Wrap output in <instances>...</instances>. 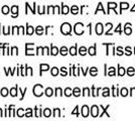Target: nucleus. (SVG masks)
<instances>
[{
  "label": "nucleus",
  "instance_id": "obj_54",
  "mask_svg": "<svg viewBox=\"0 0 135 121\" xmlns=\"http://www.w3.org/2000/svg\"><path fill=\"white\" fill-rule=\"evenodd\" d=\"M78 109H79V106H76L75 110H74L73 112H72V114H73V115H75V114H76L77 116L79 115V111H78Z\"/></svg>",
  "mask_w": 135,
  "mask_h": 121
},
{
  "label": "nucleus",
  "instance_id": "obj_51",
  "mask_svg": "<svg viewBox=\"0 0 135 121\" xmlns=\"http://www.w3.org/2000/svg\"><path fill=\"white\" fill-rule=\"evenodd\" d=\"M115 32H118L119 35H121V23H119L117 25V27L115 29Z\"/></svg>",
  "mask_w": 135,
  "mask_h": 121
},
{
  "label": "nucleus",
  "instance_id": "obj_48",
  "mask_svg": "<svg viewBox=\"0 0 135 121\" xmlns=\"http://www.w3.org/2000/svg\"><path fill=\"white\" fill-rule=\"evenodd\" d=\"M125 54H126L127 56H131V55H132V51H131V47H130V46H127V47L125 49Z\"/></svg>",
  "mask_w": 135,
  "mask_h": 121
},
{
  "label": "nucleus",
  "instance_id": "obj_25",
  "mask_svg": "<svg viewBox=\"0 0 135 121\" xmlns=\"http://www.w3.org/2000/svg\"><path fill=\"white\" fill-rule=\"evenodd\" d=\"M88 52V50L85 47V46H81L80 47V50H79V54L81 55V56H85L86 54Z\"/></svg>",
  "mask_w": 135,
  "mask_h": 121
},
{
  "label": "nucleus",
  "instance_id": "obj_57",
  "mask_svg": "<svg viewBox=\"0 0 135 121\" xmlns=\"http://www.w3.org/2000/svg\"><path fill=\"white\" fill-rule=\"evenodd\" d=\"M44 49H45V54H46V55H51V52H50L49 47H46V46H45Z\"/></svg>",
  "mask_w": 135,
  "mask_h": 121
},
{
  "label": "nucleus",
  "instance_id": "obj_21",
  "mask_svg": "<svg viewBox=\"0 0 135 121\" xmlns=\"http://www.w3.org/2000/svg\"><path fill=\"white\" fill-rule=\"evenodd\" d=\"M125 74H126V70H125V68L118 66V75L119 76H124Z\"/></svg>",
  "mask_w": 135,
  "mask_h": 121
},
{
  "label": "nucleus",
  "instance_id": "obj_52",
  "mask_svg": "<svg viewBox=\"0 0 135 121\" xmlns=\"http://www.w3.org/2000/svg\"><path fill=\"white\" fill-rule=\"evenodd\" d=\"M54 8H55V6H49L46 13H54Z\"/></svg>",
  "mask_w": 135,
  "mask_h": 121
},
{
  "label": "nucleus",
  "instance_id": "obj_47",
  "mask_svg": "<svg viewBox=\"0 0 135 121\" xmlns=\"http://www.w3.org/2000/svg\"><path fill=\"white\" fill-rule=\"evenodd\" d=\"M17 116H18V117H23V116H24L22 108H19V109L17 110Z\"/></svg>",
  "mask_w": 135,
  "mask_h": 121
},
{
  "label": "nucleus",
  "instance_id": "obj_55",
  "mask_svg": "<svg viewBox=\"0 0 135 121\" xmlns=\"http://www.w3.org/2000/svg\"><path fill=\"white\" fill-rule=\"evenodd\" d=\"M54 13H60V6H55L54 8Z\"/></svg>",
  "mask_w": 135,
  "mask_h": 121
},
{
  "label": "nucleus",
  "instance_id": "obj_6",
  "mask_svg": "<svg viewBox=\"0 0 135 121\" xmlns=\"http://www.w3.org/2000/svg\"><path fill=\"white\" fill-rule=\"evenodd\" d=\"M96 33L98 35H101L103 32H104V25L102 23H97L96 24Z\"/></svg>",
  "mask_w": 135,
  "mask_h": 121
},
{
  "label": "nucleus",
  "instance_id": "obj_30",
  "mask_svg": "<svg viewBox=\"0 0 135 121\" xmlns=\"http://www.w3.org/2000/svg\"><path fill=\"white\" fill-rule=\"evenodd\" d=\"M102 95H103V97H108V96H110V89H109V88H104Z\"/></svg>",
  "mask_w": 135,
  "mask_h": 121
},
{
  "label": "nucleus",
  "instance_id": "obj_40",
  "mask_svg": "<svg viewBox=\"0 0 135 121\" xmlns=\"http://www.w3.org/2000/svg\"><path fill=\"white\" fill-rule=\"evenodd\" d=\"M83 95H84V96H91L90 89H89V88H84V89H83Z\"/></svg>",
  "mask_w": 135,
  "mask_h": 121
},
{
  "label": "nucleus",
  "instance_id": "obj_60",
  "mask_svg": "<svg viewBox=\"0 0 135 121\" xmlns=\"http://www.w3.org/2000/svg\"><path fill=\"white\" fill-rule=\"evenodd\" d=\"M82 71H83V74H84V76H86V75H87V70L82 69Z\"/></svg>",
  "mask_w": 135,
  "mask_h": 121
},
{
  "label": "nucleus",
  "instance_id": "obj_27",
  "mask_svg": "<svg viewBox=\"0 0 135 121\" xmlns=\"http://www.w3.org/2000/svg\"><path fill=\"white\" fill-rule=\"evenodd\" d=\"M118 92H119V90H118V88L116 86H113L112 87V96L113 97H117L118 96Z\"/></svg>",
  "mask_w": 135,
  "mask_h": 121
},
{
  "label": "nucleus",
  "instance_id": "obj_50",
  "mask_svg": "<svg viewBox=\"0 0 135 121\" xmlns=\"http://www.w3.org/2000/svg\"><path fill=\"white\" fill-rule=\"evenodd\" d=\"M61 75L62 76H67L68 75V72H67V68H65V67H62V69H61Z\"/></svg>",
  "mask_w": 135,
  "mask_h": 121
},
{
  "label": "nucleus",
  "instance_id": "obj_62",
  "mask_svg": "<svg viewBox=\"0 0 135 121\" xmlns=\"http://www.w3.org/2000/svg\"><path fill=\"white\" fill-rule=\"evenodd\" d=\"M3 116V113H2V109H0V117Z\"/></svg>",
  "mask_w": 135,
  "mask_h": 121
},
{
  "label": "nucleus",
  "instance_id": "obj_11",
  "mask_svg": "<svg viewBox=\"0 0 135 121\" xmlns=\"http://www.w3.org/2000/svg\"><path fill=\"white\" fill-rule=\"evenodd\" d=\"M129 8V4L127 2H121L120 3V12L119 13H122L124 9H128Z\"/></svg>",
  "mask_w": 135,
  "mask_h": 121
},
{
  "label": "nucleus",
  "instance_id": "obj_56",
  "mask_svg": "<svg viewBox=\"0 0 135 121\" xmlns=\"http://www.w3.org/2000/svg\"><path fill=\"white\" fill-rule=\"evenodd\" d=\"M6 45H7V43H0V55H1V52H2V50H3V49H4V47L6 46Z\"/></svg>",
  "mask_w": 135,
  "mask_h": 121
},
{
  "label": "nucleus",
  "instance_id": "obj_41",
  "mask_svg": "<svg viewBox=\"0 0 135 121\" xmlns=\"http://www.w3.org/2000/svg\"><path fill=\"white\" fill-rule=\"evenodd\" d=\"M44 51H45V49H44L42 46H38V47L36 49V52H35V54H36V55H40V54L44 55Z\"/></svg>",
  "mask_w": 135,
  "mask_h": 121
},
{
  "label": "nucleus",
  "instance_id": "obj_13",
  "mask_svg": "<svg viewBox=\"0 0 135 121\" xmlns=\"http://www.w3.org/2000/svg\"><path fill=\"white\" fill-rule=\"evenodd\" d=\"M40 76H41L42 72H45V71H47V70L50 69V66L46 65V64H40Z\"/></svg>",
  "mask_w": 135,
  "mask_h": 121
},
{
  "label": "nucleus",
  "instance_id": "obj_32",
  "mask_svg": "<svg viewBox=\"0 0 135 121\" xmlns=\"http://www.w3.org/2000/svg\"><path fill=\"white\" fill-rule=\"evenodd\" d=\"M126 73H127V75L128 76H133L135 74V69L133 68V67H129Z\"/></svg>",
  "mask_w": 135,
  "mask_h": 121
},
{
  "label": "nucleus",
  "instance_id": "obj_18",
  "mask_svg": "<svg viewBox=\"0 0 135 121\" xmlns=\"http://www.w3.org/2000/svg\"><path fill=\"white\" fill-rule=\"evenodd\" d=\"M59 54V49L55 46H51V55L52 56H56Z\"/></svg>",
  "mask_w": 135,
  "mask_h": 121
},
{
  "label": "nucleus",
  "instance_id": "obj_35",
  "mask_svg": "<svg viewBox=\"0 0 135 121\" xmlns=\"http://www.w3.org/2000/svg\"><path fill=\"white\" fill-rule=\"evenodd\" d=\"M60 54H61L62 56H66V55H68V49L66 47V46H62L61 50H60Z\"/></svg>",
  "mask_w": 135,
  "mask_h": 121
},
{
  "label": "nucleus",
  "instance_id": "obj_5",
  "mask_svg": "<svg viewBox=\"0 0 135 121\" xmlns=\"http://www.w3.org/2000/svg\"><path fill=\"white\" fill-rule=\"evenodd\" d=\"M91 115L94 118L99 116V107L97 105H93L92 106V108H91Z\"/></svg>",
  "mask_w": 135,
  "mask_h": 121
},
{
  "label": "nucleus",
  "instance_id": "obj_36",
  "mask_svg": "<svg viewBox=\"0 0 135 121\" xmlns=\"http://www.w3.org/2000/svg\"><path fill=\"white\" fill-rule=\"evenodd\" d=\"M107 75L108 76H115L116 75V73H115V68H114V67L109 68V71H108Z\"/></svg>",
  "mask_w": 135,
  "mask_h": 121
},
{
  "label": "nucleus",
  "instance_id": "obj_45",
  "mask_svg": "<svg viewBox=\"0 0 135 121\" xmlns=\"http://www.w3.org/2000/svg\"><path fill=\"white\" fill-rule=\"evenodd\" d=\"M26 92H27V88H25L23 91L20 89V88H19V93L21 94V98H20V100H23V97H24V95H25V93H26Z\"/></svg>",
  "mask_w": 135,
  "mask_h": 121
},
{
  "label": "nucleus",
  "instance_id": "obj_19",
  "mask_svg": "<svg viewBox=\"0 0 135 121\" xmlns=\"http://www.w3.org/2000/svg\"><path fill=\"white\" fill-rule=\"evenodd\" d=\"M45 95H46L47 97H51V96L54 95V90H52L51 88H46V89H45Z\"/></svg>",
  "mask_w": 135,
  "mask_h": 121
},
{
  "label": "nucleus",
  "instance_id": "obj_53",
  "mask_svg": "<svg viewBox=\"0 0 135 121\" xmlns=\"http://www.w3.org/2000/svg\"><path fill=\"white\" fill-rule=\"evenodd\" d=\"M37 12H38L40 14H44V13H45V9L42 10V7H41V6H37Z\"/></svg>",
  "mask_w": 135,
  "mask_h": 121
},
{
  "label": "nucleus",
  "instance_id": "obj_28",
  "mask_svg": "<svg viewBox=\"0 0 135 121\" xmlns=\"http://www.w3.org/2000/svg\"><path fill=\"white\" fill-rule=\"evenodd\" d=\"M9 7L7 5H4L2 8H1V13H3V14H8L9 13Z\"/></svg>",
  "mask_w": 135,
  "mask_h": 121
},
{
  "label": "nucleus",
  "instance_id": "obj_4",
  "mask_svg": "<svg viewBox=\"0 0 135 121\" xmlns=\"http://www.w3.org/2000/svg\"><path fill=\"white\" fill-rule=\"evenodd\" d=\"M31 46H33V43H26L25 45V55L26 56H33L34 52H33V50L32 49H30Z\"/></svg>",
  "mask_w": 135,
  "mask_h": 121
},
{
  "label": "nucleus",
  "instance_id": "obj_63",
  "mask_svg": "<svg viewBox=\"0 0 135 121\" xmlns=\"http://www.w3.org/2000/svg\"><path fill=\"white\" fill-rule=\"evenodd\" d=\"M134 54H135V47H134Z\"/></svg>",
  "mask_w": 135,
  "mask_h": 121
},
{
  "label": "nucleus",
  "instance_id": "obj_58",
  "mask_svg": "<svg viewBox=\"0 0 135 121\" xmlns=\"http://www.w3.org/2000/svg\"><path fill=\"white\" fill-rule=\"evenodd\" d=\"M130 95H131V96H132V95H133V94H134L135 95V88H131V90H130Z\"/></svg>",
  "mask_w": 135,
  "mask_h": 121
},
{
  "label": "nucleus",
  "instance_id": "obj_29",
  "mask_svg": "<svg viewBox=\"0 0 135 121\" xmlns=\"http://www.w3.org/2000/svg\"><path fill=\"white\" fill-rule=\"evenodd\" d=\"M99 91H100V88L95 89V87L93 86V87H92V96L97 97V96H98V93H99Z\"/></svg>",
  "mask_w": 135,
  "mask_h": 121
},
{
  "label": "nucleus",
  "instance_id": "obj_9",
  "mask_svg": "<svg viewBox=\"0 0 135 121\" xmlns=\"http://www.w3.org/2000/svg\"><path fill=\"white\" fill-rule=\"evenodd\" d=\"M88 115H89V107L87 105H84L82 107V116L86 118V117H88Z\"/></svg>",
  "mask_w": 135,
  "mask_h": 121
},
{
  "label": "nucleus",
  "instance_id": "obj_22",
  "mask_svg": "<svg viewBox=\"0 0 135 121\" xmlns=\"http://www.w3.org/2000/svg\"><path fill=\"white\" fill-rule=\"evenodd\" d=\"M73 95L75 96V97H79L80 95H81V90H80V88H75V89H73Z\"/></svg>",
  "mask_w": 135,
  "mask_h": 121
},
{
  "label": "nucleus",
  "instance_id": "obj_3",
  "mask_svg": "<svg viewBox=\"0 0 135 121\" xmlns=\"http://www.w3.org/2000/svg\"><path fill=\"white\" fill-rule=\"evenodd\" d=\"M44 94V87L40 84H37L33 87V95L35 97H40Z\"/></svg>",
  "mask_w": 135,
  "mask_h": 121
},
{
  "label": "nucleus",
  "instance_id": "obj_38",
  "mask_svg": "<svg viewBox=\"0 0 135 121\" xmlns=\"http://www.w3.org/2000/svg\"><path fill=\"white\" fill-rule=\"evenodd\" d=\"M0 94H1L2 97H6V96L8 95V90H7L6 88H2V90L0 91Z\"/></svg>",
  "mask_w": 135,
  "mask_h": 121
},
{
  "label": "nucleus",
  "instance_id": "obj_33",
  "mask_svg": "<svg viewBox=\"0 0 135 121\" xmlns=\"http://www.w3.org/2000/svg\"><path fill=\"white\" fill-rule=\"evenodd\" d=\"M59 69L56 68V67H54L52 69H51V76H54V77H56V76H57L59 75Z\"/></svg>",
  "mask_w": 135,
  "mask_h": 121
},
{
  "label": "nucleus",
  "instance_id": "obj_64",
  "mask_svg": "<svg viewBox=\"0 0 135 121\" xmlns=\"http://www.w3.org/2000/svg\"><path fill=\"white\" fill-rule=\"evenodd\" d=\"M0 27H1V23H0Z\"/></svg>",
  "mask_w": 135,
  "mask_h": 121
},
{
  "label": "nucleus",
  "instance_id": "obj_15",
  "mask_svg": "<svg viewBox=\"0 0 135 121\" xmlns=\"http://www.w3.org/2000/svg\"><path fill=\"white\" fill-rule=\"evenodd\" d=\"M17 90H18V86H15L14 88H11L10 91H9V94L11 95L12 97H16L17 96Z\"/></svg>",
  "mask_w": 135,
  "mask_h": 121
},
{
  "label": "nucleus",
  "instance_id": "obj_31",
  "mask_svg": "<svg viewBox=\"0 0 135 121\" xmlns=\"http://www.w3.org/2000/svg\"><path fill=\"white\" fill-rule=\"evenodd\" d=\"M71 12H72L73 14H78V13H79V7L77 5H73L72 8H71Z\"/></svg>",
  "mask_w": 135,
  "mask_h": 121
},
{
  "label": "nucleus",
  "instance_id": "obj_7",
  "mask_svg": "<svg viewBox=\"0 0 135 121\" xmlns=\"http://www.w3.org/2000/svg\"><path fill=\"white\" fill-rule=\"evenodd\" d=\"M124 33L126 35H130L132 33V28H131V24L130 23H126L124 26Z\"/></svg>",
  "mask_w": 135,
  "mask_h": 121
},
{
  "label": "nucleus",
  "instance_id": "obj_34",
  "mask_svg": "<svg viewBox=\"0 0 135 121\" xmlns=\"http://www.w3.org/2000/svg\"><path fill=\"white\" fill-rule=\"evenodd\" d=\"M42 114L45 117H50L51 115V109H49V108H46V109L44 110V112H42Z\"/></svg>",
  "mask_w": 135,
  "mask_h": 121
},
{
  "label": "nucleus",
  "instance_id": "obj_49",
  "mask_svg": "<svg viewBox=\"0 0 135 121\" xmlns=\"http://www.w3.org/2000/svg\"><path fill=\"white\" fill-rule=\"evenodd\" d=\"M11 55H18V49L16 46H12L11 47Z\"/></svg>",
  "mask_w": 135,
  "mask_h": 121
},
{
  "label": "nucleus",
  "instance_id": "obj_61",
  "mask_svg": "<svg viewBox=\"0 0 135 121\" xmlns=\"http://www.w3.org/2000/svg\"><path fill=\"white\" fill-rule=\"evenodd\" d=\"M131 12H134V13H135V4H134V6L131 8Z\"/></svg>",
  "mask_w": 135,
  "mask_h": 121
},
{
  "label": "nucleus",
  "instance_id": "obj_37",
  "mask_svg": "<svg viewBox=\"0 0 135 121\" xmlns=\"http://www.w3.org/2000/svg\"><path fill=\"white\" fill-rule=\"evenodd\" d=\"M120 94H121L122 97H126V96L128 95V90H127L126 88H122L121 91H120Z\"/></svg>",
  "mask_w": 135,
  "mask_h": 121
},
{
  "label": "nucleus",
  "instance_id": "obj_14",
  "mask_svg": "<svg viewBox=\"0 0 135 121\" xmlns=\"http://www.w3.org/2000/svg\"><path fill=\"white\" fill-rule=\"evenodd\" d=\"M34 32V27H32V26H30V25H26V31H25V33L28 35H33Z\"/></svg>",
  "mask_w": 135,
  "mask_h": 121
},
{
  "label": "nucleus",
  "instance_id": "obj_46",
  "mask_svg": "<svg viewBox=\"0 0 135 121\" xmlns=\"http://www.w3.org/2000/svg\"><path fill=\"white\" fill-rule=\"evenodd\" d=\"M55 95H56V97H57V96H62V89H61V88H56V94H55Z\"/></svg>",
  "mask_w": 135,
  "mask_h": 121
},
{
  "label": "nucleus",
  "instance_id": "obj_23",
  "mask_svg": "<svg viewBox=\"0 0 135 121\" xmlns=\"http://www.w3.org/2000/svg\"><path fill=\"white\" fill-rule=\"evenodd\" d=\"M97 74H98V69H97L96 67L91 68L90 69V75L93 76V77H95V76H97Z\"/></svg>",
  "mask_w": 135,
  "mask_h": 121
},
{
  "label": "nucleus",
  "instance_id": "obj_8",
  "mask_svg": "<svg viewBox=\"0 0 135 121\" xmlns=\"http://www.w3.org/2000/svg\"><path fill=\"white\" fill-rule=\"evenodd\" d=\"M118 6V4L117 3H115V2H109L108 3V12L107 13H110V9H116V7ZM115 13H118V12L115 10Z\"/></svg>",
  "mask_w": 135,
  "mask_h": 121
},
{
  "label": "nucleus",
  "instance_id": "obj_10",
  "mask_svg": "<svg viewBox=\"0 0 135 121\" xmlns=\"http://www.w3.org/2000/svg\"><path fill=\"white\" fill-rule=\"evenodd\" d=\"M11 12H12V17H17V15H18V6L17 5L12 6Z\"/></svg>",
  "mask_w": 135,
  "mask_h": 121
},
{
  "label": "nucleus",
  "instance_id": "obj_42",
  "mask_svg": "<svg viewBox=\"0 0 135 121\" xmlns=\"http://www.w3.org/2000/svg\"><path fill=\"white\" fill-rule=\"evenodd\" d=\"M25 117H32V110L30 109V108H27V109H26Z\"/></svg>",
  "mask_w": 135,
  "mask_h": 121
},
{
  "label": "nucleus",
  "instance_id": "obj_20",
  "mask_svg": "<svg viewBox=\"0 0 135 121\" xmlns=\"http://www.w3.org/2000/svg\"><path fill=\"white\" fill-rule=\"evenodd\" d=\"M69 12H70V8H69V6L62 4V14H68Z\"/></svg>",
  "mask_w": 135,
  "mask_h": 121
},
{
  "label": "nucleus",
  "instance_id": "obj_17",
  "mask_svg": "<svg viewBox=\"0 0 135 121\" xmlns=\"http://www.w3.org/2000/svg\"><path fill=\"white\" fill-rule=\"evenodd\" d=\"M35 32H36V35H44V27H42V26H40V25L36 26V27H35Z\"/></svg>",
  "mask_w": 135,
  "mask_h": 121
},
{
  "label": "nucleus",
  "instance_id": "obj_43",
  "mask_svg": "<svg viewBox=\"0 0 135 121\" xmlns=\"http://www.w3.org/2000/svg\"><path fill=\"white\" fill-rule=\"evenodd\" d=\"M116 55H118V56H122L124 52H123V50H122V47L121 46H118L117 49H116Z\"/></svg>",
  "mask_w": 135,
  "mask_h": 121
},
{
  "label": "nucleus",
  "instance_id": "obj_24",
  "mask_svg": "<svg viewBox=\"0 0 135 121\" xmlns=\"http://www.w3.org/2000/svg\"><path fill=\"white\" fill-rule=\"evenodd\" d=\"M72 95H73V90H72L71 88H66V90H65V96L70 97V96H72Z\"/></svg>",
  "mask_w": 135,
  "mask_h": 121
},
{
  "label": "nucleus",
  "instance_id": "obj_39",
  "mask_svg": "<svg viewBox=\"0 0 135 121\" xmlns=\"http://www.w3.org/2000/svg\"><path fill=\"white\" fill-rule=\"evenodd\" d=\"M61 116V110L59 109V108H56V109L54 110V117H60Z\"/></svg>",
  "mask_w": 135,
  "mask_h": 121
},
{
  "label": "nucleus",
  "instance_id": "obj_26",
  "mask_svg": "<svg viewBox=\"0 0 135 121\" xmlns=\"http://www.w3.org/2000/svg\"><path fill=\"white\" fill-rule=\"evenodd\" d=\"M70 54L72 56H76L77 55V45L72 46V47H70Z\"/></svg>",
  "mask_w": 135,
  "mask_h": 121
},
{
  "label": "nucleus",
  "instance_id": "obj_1",
  "mask_svg": "<svg viewBox=\"0 0 135 121\" xmlns=\"http://www.w3.org/2000/svg\"><path fill=\"white\" fill-rule=\"evenodd\" d=\"M61 31H62V35H71V31H72V26H71V24L68 22L62 23V26H61Z\"/></svg>",
  "mask_w": 135,
  "mask_h": 121
},
{
  "label": "nucleus",
  "instance_id": "obj_16",
  "mask_svg": "<svg viewBox=\"0 0 135 121\" xmlns=\"http://www.w3.org/2000/svg\"><path fill=\"white\" fill-rule=\"evenodd\" d=\"M88 54L90 56H95L96 55V46L94 45L93 46H90L89 50H88Z\"/></svg>",
  "mask_w": 135,
  "mask_h": 121
},
{
  "label": "nucleus",
  "instance_id": "obj_59",
  "mask_svg": "<svg viewBox=\"0 0 135 121\" xmlns=\"http://www.w3.org/2000/svg\"><path fill=\"white\" fill-rule=\"evenodd\" d=\"M28 70H29V75L32 76V69H31V68L29 67V68H28Z\"/></svg>",
  "mask_w": 135,
  "mask_h": 121
},
{
  "label": "nucleus",
  "instance_id": "obj_2",
  "mask_svg": "<svg viewBox=\"0 0 135 121\" xmlns=\"http://www.w3.org/2000/svg\"><path fill=\"white\" fill-rule=\"evenodd\" d=\"M74 31L77 35H82L84 33V24L81 22H78L74 26Z\"/></svg>",
  "mask_w": 135,
  "mask_h": 121
},
{
  "label": "nucleus",
  "instance_id": "obj_44",
  "mask_svg": "<svg viewBox=\"0 0 135 121\" xmlns=\"http://www.w3.org/2000/svg\"><path fill=\"white\" fill-rule=\"evenodd\" d=\"M99 10H102V11L104 12V13H106V12H105V10H104V8H103V5H102L101 2H100V3L98 4V8L96 9V12H95V13H98V11H99Z\"/></svg>",
  "mask_w": 135,
  "mask_h": 121
},
{
  "label": "nucleus",
  "instance_id": "obj_12",
  "mask_svg": "<svg viewBox=\"0 0 135 121\" xmlns=\"http://www.w3.org/2000/svg\"><path fill=\"white\" fill-rule=\"evenodd\" d=\"M100 107H101L102 109V113L101 114H100V117H102V116L104 115V114H106V116H107V117H110V114H109V113H108L107 112V110H108V108H109V107H110V106H109V105H108V106H106V107H103V106H100Z\"/></svg>",
  "mask_w": 135,
  "mask_h": 121
}]
</instances>
